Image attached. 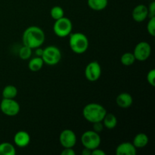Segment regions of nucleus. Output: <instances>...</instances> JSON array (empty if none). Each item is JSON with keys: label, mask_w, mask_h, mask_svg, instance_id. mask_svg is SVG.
Returning <instances> with one entry per match:
<instances>
[{"label": "nucleus", "mask_w": 155, "mask_h": 155, "mask_svg": "<svg viewBox=\"0 0 155 155\" xmlns=\"http://www.w3.org/2000/svg\"><path fill=\"white\" fill-rule=\"evenodd\" d=\"M69 39V45L73 52L81 54L86 52L89 48V42L87 36L83 33H71Z\"/></svg>", "instance_id": "obj_3"}, {"label": "nucleus", "mask_w": 155, "mask_h": 155, "mask_svg": "<svg viewBox=\"0 0 155 155\" xmlns=\"http://www.w3.org/2000/svg\"><path fill=\"white\" fill-rule=\"evenodd\" d=\"M32 51H33V49L31 48L26 46V45H23L18 51V55H19L20 58L22 59V60H28L31 58Z\"/></svg>", "instance_id": "obj_23"}, {"label": "nucleus", "mask_w": 155, "mask_h": 155, "mask_svg": "<svg viewBox=\"0 0 155 155\" xmlns=\"http://www.w3.org/2000/svg\"><path fill=\"white\" fill-rule=\"evenodd\" d=\"M59 142L64 148H74L77 143V136L73 130L66 129L60 133Z\"/></svg>", "instance_id": "obj_10"}, {"label": "nucleus", "mask_w": 155, "mask_h": 155, "mask_svg": "<svg viewBox=\"0 0 155 155\" xmlns=\"http://www.w3.org/2000/svg\"><path fill=\"white\" fill-rule=\"evenodd\" d=\"M30 136L27 132L21 130L15 133L14 136V143L19 148H25L30 144Z\"/></svg>", "instance_id": "obj_12"}, {"label": "nucleus", "mask_w": 155, "mask_h": 155, "mask_svg": "<svg viewBox=\"0 0 155 155\" xmlns=\"http://www.w3.org/2000/svg\"><path fill=\"white\" fill-rule=\"evenodd\" d=\"M133 54L136 60L139 61H145L148 60L151 54V46L148 42H140L135 46Z\"/></svg>", "instance_id": "obj_8"}, {"label": "nucleus", "mask_w": 155, "mask_h": 155, "mask_svg": "<svg viewBox=\"0 0 155 155\" xmlns=\"http://www.w3.org/2000/svg\"><path fill=\"white\" fill-rule=\"evenodd\" d=\"M116 103L121 108H129L133 103V96L128 92L120 93L116 98Z\"/></svg>", "instance_id": "obj_14"}, {"label": "nucleus", "mask_w": 155, "mask_h": 155, "mask_svg": "<svg viewBox=\"0 0 155 155\" xmlns=\"http://www.w3.org/2000/svg\"><path fill=\"white\" fill-rule=\"evenodd\" d=\"M147 81L151 86H155V70L151 69L147 74Z\"/></svg>", "instance_id": "obj_25"}, {"label": "nucleus", "mask_w": 155, "mask_h": 155, "mask_svg": "<svg viewBox=\"0 0 155 155\" xmlns=\"http://www.w3.org/2000/svg\"><path fill=\"white\" fill-rule=\"evenodd\" d=\"M16 149L15 146L10 142L0 143V155H15Z\"/></svg>", "instance_id": "obj_20"}, {"label": "nucleus", "mask_w": 155, "mask_h": 155, "mask_svg": "<svg viewBox=\"0 0 155 155\" xmlns=\"http://www.w3.org/2000/svg\"><path fill=\"white\" fill-rule=\"evenodd\" d=\"M132 16L136 22H142L148 17V7L145 5H138L133 8Z\"/></svg>", "instance_id": "obj_11"}, {"label": "nucleus", "mask_w": 155, "mask_h": 155, "mask_svg": "<svg viewBox=\"0 0 155 155\" xmlns=\"http://www.w3.org/2000/svg\"><path fill=\"white\" fill-rule=\"evenodd\" d=\"M50 16L54 21L64 17V11L61 6H54L50 10Z\"/></svg>", "instance_id": "obj_22"}, {"label": "nucleus", "mask_w": 155, "mask_h": 155, "mask_svg": "<svg viewBox=\"0 0 155 155\" xmlns=\"http://www.w3.org/2000/svg\"><path fill=\"white\" fill-rule=\"evenodd\" d=\"M136 58L133 54V53L131 52H126L123 54V55L120 58V61L123 65L124 66H131L136 61Z\"/></svg>", "instance_id": "obj_21"}, {"label": "nucleus", "mask_w": 155, "mask_h": 155, "mask_svg": "<svg viewBox=\"0 0 155 155\" xmlns=\"http://www.w3.org/2000/svg\"><path fill=\"white\" fill-rule=\"evenodd\" d=\"M150 1H153V0H150Z\"/></svg>", "instance_id": "obj_32"}, {"label": "nucleus", "mask_w": 155, "mask_h": 155, "mask_svg": "<svg viewBox=\"0 0 155 155\" xmlns=\"http://www.w3.org/2000/svg\"><path fill=\"white\" fill-rule=\"evenodd\" d=\"M136 148L134 146L133 142H124L120 144L116 148L117 155H136Z\"/></svg>", "instance_id": "obj_13"}, {"label": "nucleus", "mask_w": 155, "mask_h": 155, "mask_svg": "<svg viewBox=\"0 0 155 155\" xmlns=\"http://www.w3.org/2000/svg\"><path fill=\"white\" fill-rule=\"evenodd\" d=\"M87 4L92 10L100 12L107 7L108 0H87Z\"/></svg>", "instance_id": "obj_17"}, {"label": "nucleus", "mask_w": 155, "mask_h": 155, "mask_svg": "<svg viewBox=\"0 0 155 155\" xmlns=\"http://www.w3.org/2000/svg\"><path fill=\"white\" fill-rule=\"evenodd\" d=\"M148 16L150 18H153L155 17V1L153 0L151 1V2L150 3L149 6L148 7Z\"/></svg>", "instance_id": "obj_26"}, {"label": "nucleus", "mask_w": 155, "mask_h": 155, "mask_svg": "<svg viewBox=\"0 0 155 155\" xmlns=\"http://www.w3.org/2000/svg\"><path fill=\"white\" fill-rule=\"evenodd\" d=\"M0 110L6 116L15 117L19 114L21 106L15 98H2L0 102Z\"/></svg>", "instance_id": "obj_7"}, {"label": "nucleus", "mask_w": 155, "mask_h": 155, "mask_svg": "<svg viewBox=\"0 0 155 155\" xmlns=\"http://www.w3.org/2000/svg\"><path fill=\"white\" fill-rule=\"evenodd\" d=\"M91 155H105V152L103 150L99 149L98 148L92 150Z\"/></svg>", "instance_id": "obj_29"}, {"label": "nucleus", "mask_w": 155, "mask_h": 155, "mask_svg": "<svg viewBox=\"0 0 155 155\" xmlns=\"http://www.w3.org/2000/svg\"><path fill=\"white\" fill-rule=\"evenodd\" d=\"M101 139L99 133L94 130H88L84 132L81 136V143L83 147L88 149L93 150L99 148Z\"/></svg>", "instance_id": "obj_6"}, {"label": "nucleus", "mask_w": 155, "mask_h": 155, "mask_svg": "<svg viewBox=\"0 0 155 155\" xmlns=\"http://www.w3.org/2000/svg\"><path fill=\"white\" fill-rule=\"evenodd\" d=\"M102 124L104 125V127L108 129V130H112L117 125V119L114 114L107 112L102 120Z\"/></svg>", "instance_id": "obj_18"}, {"label": "nucleus", "mask_w": 155, "mask_h": 155, "mask_svg": "<svg viewBox=\"0 0 155 155\" xmlns=\"http://www.w3.org/2000/svg\"><path fill=\"white\" fill-rule=\"evenodd\" d=\"M18 89L13 85H8L3 89L2 95L3 98H15L18 95Z\"/></svg>", "instance_id": "obj_19"}, {"label": "nucleus", "mask_w": 155, "mask_h": 155, "mask_svg": "<svg viewBox=\"0 0 155 155\" xmlns=\"http://www.w3.org/2000/svg\"><path fill=\"white\" fill-rule=\"evenodd\" d=\"M61 155H75V151L73 148H65L61 151Z\"/></svg>", "instance_id": "obj_28"}, {"label": "nucleus", "mask_w": 155, "mask_h": 155, "mask_svg": "<svg viewBox=\"0 0 155 155\" xmlns=\"http://www.w3.org/2000/svg\"><path fill=\"white\" fill-rule=\"evenodd\" d=\"M106 114L107 110L105 107L98 103H89L83 109V117L91 124L102 122Z\"/></svg>", "instance_id": "obj_2"}, {"label": "nucleus", "mask_w": 155, "mask_h": 155, "mask_svg": "<svg viewBox=\"0 0 155 155\" xmlns=\"http://www.w3.org/2000/svg\"><path fill=\"white\" fill-rule=\"evenodd\" d=\"M45 39L43 30L37 26H30L24 30L22 36L24 45L28 46L32 49L42 46Z\"/></svg>", "instance_id": "obj_1"}, {"label": "nucleus", "mask_w": 155, "mask_h": 155, "mask_svg": "<svg viewBox=\"0 0 155 155\" xmlns=\"http://www.w3.org/2000/svg\"><path fill=\"white\" fill-rule=\"evenodd\" d=\"M72 21L66 17L56 20L53 25V31L54 34L60 38L66 37L72 33Z\"/></svg>", "instance_id": "obj_5"}, {"label": "nucleus", "mask_w": 155, "mask_h": 155, "mask_svg": "<svg viewBox=\"0 0 155 155\" xmlns=\"http://www.w3.org/2000/svg\"><path fill=\"white\" fill-rule=\"evenodd\" d=\"M91 152H92V150L84 148V149L82 151V154L83 155H91Z\"/></svg>", "instance_id": "obj_31"}, {"label": "nucleus", "mask_w": 155, "mask_h": 155, "mask_svg": "<svg viewBox=\"0 0 155 155\" xmlns=\"http://www.w3.org/2000/svg\"><path fill=\"white\" fill-rule=\"evenodd\" d=\"M42 58L44 63L49 66H54L58 64L61 59L62 54L61 50L55 45H48L43 48Z\"/></svg>", "instance_id": "obj_4"}, {"label": "nucleus", "mask_w": 155, "mask_h": 155, "mask_svg": "<svg viewBox=\"0 0 155 155\" xmlns=\"http://www.w3.org/2000/svg\"><path fill=\"white\" fill-rule=\"evenodd\" d=\"M44 61L42 57L36 56L30 59L28 63V68L32 72H38L42 68L44 65Z\"/></svg>", "instance_id": "obj_16"}, {"label": "nucleus", "mask_w": 155, "mask_h": 155, "mask_svg": "<svg viewBox=\"0 0 155 155\" xmlns=\"http://www.w3.org/2000/svg\"><path fill=\"white\" fill-rule=\"evenodd\" d=\"M93 124V130L96 133H100L103 131V129H104V125H103L102 122H97L94 123Z\"/></svg>", "instance_id": "obj_27"}, {"label": "nucleus", "mask_w": 155, "mask_h": 155, "mask_svg": "<svg viewBox=\"0 0 155 155\" xmlns=\"http://www.w3.org/2000/svg\"><path fill=\"white\" fill-rule=\"evenodd\" d=\"M147 31L151 36H155V17L150 18L149 21L147 24Z\"/></svg>", "instance_id": "obj_24"}, {"label": "nucleus", "mask_w": 155, "mask_h": 155, "mask_svg": "<svg viewBox=\"0 0 155 155\" xmlns=\"http://www.w3.org/2000/svg\"><path fill=\"white\" fill-rule=\"evenodd\" d=\"M149 142L148 136L145 133H138L134 137L133 141V144L136 148H145Z\"/></svg>", "instance_id": "obj_15"}, {"label": "nucleus", "mask_w": 155, "mask_h": 155, "mask_svg": "<svg viewBox=\"0 0 155 155\" xmlns=\"http://www.w3.org/2000/svg\"><path fill=\"white\" fill-rule=\"evenodd\" d=\"M35 49H36V55L41 57L42 54V51H43V48H40V47H39V48H36Z\"/></svg>", "instance_id": "obj_30"}, {"label": "nucleus", "mask_w": 155, "mask_h": 155, "mask_svg": "<svg viewBox=\"0 0 155 155\" xmlns=\"http://www.w3.org/2000/svg\"><path fill=\"white\" fill-rule=\"evenodd\" d=\"M101 68L98 61H91L85 68V77L89 81L95 82L101 77Z\"/></svg>", "instance_id": "obj_9"}]
</instances>
